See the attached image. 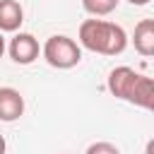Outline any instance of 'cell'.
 Here are the masks:
<instances>
[{"mask_svg":"<svg viewBox=\"0 0 154 154\" xmlns=\"http://www.w3.org/2000/svg\"><path fill=\"white\" fill-rule=\"evenodd\" d=\"M77 36L82 48L101 55H120L128 48V34L123 31V26L106 19H84Z\"/></svg>","mask_w":154,"mask_h":154,"instance_id":"obj_1","label":"cell"},{"mask_svg":"<svg viewBox=\"0 0 154 154\" xmlns=\"http://www.w3.org/2000/svg\"><path fill=\"white\" fill-rule=\"evenodd\" d=\"M41 55L43 60L51 65V67H58V70H70L75 65H79L82 60V46L65 36V34H53L46 38L43 48H41Z\"/></svg>","mask_w":154,"mask_h":154,"instance_id":"obj_2","label":"cell"},{"mask_svg":"<svg viewBox=\"0 0 154 154\" xmlns=\"http://www.w3.org/2000/svg\"><path fill=\"white\" fill-rule=\"evenodd\" d=\"M7 51H10V58H12L17 65H31V63L38 58L41 46H38V41H36L34 34L19 31V34H14V36L10 38Z\"/></svg>","mask_w":154,"mask_h":154,"instance_id":"obj_3","label":"cell"},{"mask_svg":"<svg viewBox=\"0 0 154 154\" xmlns=\"http://www.w3.org/2000/svg\"><path fill=\"white\" fill-rule=\"evenodd\" d=\"M137 77H140L137 70H132V67H128V65H120V67H113V70L108 72L106 87H108V91H111L116 99L128 101L130 94H132V87H135Z\"/></svg>","mask_w":154,"mask_h":154,"instance_id":"obj_4","label":"cell"},{"mask_svg":"<svg viewBox=\"0 0 154 154\" xmlns=\"http://www.w3.org/2000/svg\"><path fill=\"white\" fill-rule=\"evenodd\" d=\"M24 113V96L14 87H0V120L14 123Z\"/></svg>","mask_w":154,"mask_h":154,"instance_id":"obj_5","label":"cell"},{"mask_svg":"<svg viewBox=\"0 0 154 154\" xmlns=\"http://www.w3.org/2000/svg\"><path fill=\"white\" fill-rule=\"evenodd\" d=\"M132 43H135V51L140 55H144V58L154 55V19H142L135 24Z\"/></svg>","mask_w":154,"mask_h":154,"instance_id":"obj_6","label":"cell"},{"mask_svg":"<svg viewBox=\"0 0 154 154\" xmlns=\"http://www.w3.org/2000/svg\"><path fill=\"white\" fill-rule=\"evenodd\" d=\"M24 22V10L17 0H0V31L14 34Z\"/></svg>","mask_w":154,"mask_h":154,"instance_id":"obj_7","label":"cell"},{"mask_svg":"<svg viewBox=\"0 0 154 154\" xmlns=\"http://www.w3.org/2000/svg\"><path fill=\"white\" fill-rule=\"evenodd\" d=\"M128 103H135V106L147 108V111L154 108V82H152V77H147V75L140 72V77H137V82H135V87H132V94H130V99H128Z\"/></svg>","mask_w":154,"mask_h":154,"instance_id":"obj_8","label":"cell"},{"mask_svg":"<svg viewBox=\"0 0 154 154\" xmlns=\"http://www.w3.org/2000/svg\"><path fill=\"white\" fill-rule=\"evenodd\" d=\"M120 0H82V7L91 17H106L118 7Z\"/></svg>","mask_w":154,"mask_h":154,"instance_id":"obj_9","label":"cell"},{"mask_svg":"<svg viewBox=\"0 0 154 154\" xmlns=\"http://www.w3.org/2000/svg\"><path fill=\"white\" fill-rule=\"evenodd\" d=\"M84 154H120V149L111 142H91Z\"/></svg>","mask_w":154,"mask_h":154,"instance_id":"obj_10","label":"cell"},{"mask_svg":"<svg viewBox=\"0 0 154 154\" xmlns=\"http://www.w3.org/2000/svg\"><path fill=\"white\" fill-rule=\"evenodd\" d=\"M5 51H7V43H5V36H2V31H0V58L5 55Z\"/></svg>","mask_w":154,"mask_h":154,"instance_id":"obj_11","label":"cell"},{"mask_svg":"<svg viewBox=\"0 0 154 154\" xmlns=\"http://www.w3.org/2000/svg\"><path fill=\"white\" fill-rule=\"evenodd\" d=\"M5 149H7V142H5V137L0 135V154H5Z\"/></svg>","mask_w":154,"mask_h":154,"instance_id":"obj_12","label":"cell"},{"mask_svg":"<svg viewBox=\"0 0 154 154\" xmlns=\"http://www.w3.org/2000/svg\"><path fill=\"white\" fill-rule=\"evenodd\" d=\"M128 2H130V5H147L149 0H128Z\"/></svg>","mask_w":154,"mask_h":154,"instance_id":"obj_13","label":"cell"}]
</instances>
